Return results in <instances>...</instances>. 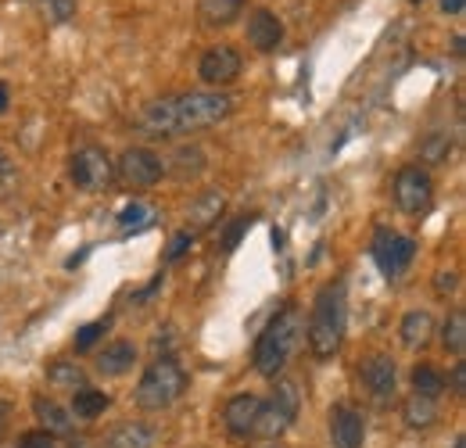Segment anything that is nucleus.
I'll use <instances>...</instances> for the list:
<instances>
[{
  "label": "nucleus",
  "mask_w": 466,
  "mask_h": 448,
  "mask_svg": "<svg viewBox=\"0 0 466 448\" xmlns=\"http://www.w3.org/2000/svg\"><path fill=\"white\" fill-rule=\"evenodd\" d=\"M233 112V101L223 90H194V94H173L162 101H151L140 112V126L147 133L169 137V133H198L208 126H219Z\"/></svg>",
  "instance_id": "1"
},
{
  "label": "nucleus",
  "mask_w": 466,
  "mask_h": 448,
  "mask_svg": "<svg viewBox=\"0 0 466 448\" xmlns=\"http://www.w3.org/2000/svg\"><path fill=\"white\" fill-rule=\"evenodd\" d=\"M305 341L316 359H334L341 351V341H345V287L341 283L319 287L312 312H309Z\"/></svg>",
  "instance_id": "2"
},
{
  "label": "nucleus",
  "mask_w": 466,
  "mask_h": 448,
  "mask_svg": "<svg viewBox=\"0 0 466 448\" xmlns=\"http://www.w3.org/2000/svg\"><path fill=\"white\" fill-rule=\"evenodd\" d=\"M301 331H305V327H301V312H298L294 305L280 309V312L266 323V331L255 341V370H258L266 381H277V377L284 373V366H288V359H291Z\"/></svg>",
  "instance_id": "3"
},
{
  "label": "nucleus",
  "mask_w": 466,
  "mask_h": 448,
  "mask_svg": "<svg viewBox=\"0 0 466 448\" xmlns=\"http://www.w3.org/2000/svg\"><path fill=\"white\" fill-rule=\"evenodd\" d=\"M183 392H187V373H183V366H179L176 359H155V362L144 370L140 384H137V402H140V409H147V412H162V409L176 405Z\"/></svg>",
  "instance_id": "4"
},
{
  "label": "nucleus",
  "mask_w": 466,
  "mask_h": 448,
  "mask_svg": "<svg viewBox=\"0 0 466 448\" xmlns=\"http://www.w3.org/2000/svg\"><path fill=\"white\" fill-rule=\"evenodd\" d=\"M298 409H301V392H298V384H294V381H277L273 394L258 405V416H255V431H251V434H255V438H266V442L280 438L294 423Z\"/></svg>",
  "instance_id": "5"
},
{
  "label": "nucleus",
  "mask_w": 466,
  "mask_h": 448,
  "mask_svg": "<svg viewBox=\"0 0 466 448\" xmlns=\"http://www.w3.org/2000/svg\"><path fill=\"white\" fill-rule=\"evenodd\" d=\"M68 176H72V183H76L79 190H105V187H112V179H116V162L108 158L105 148L86 144V148H79V151L72 155Z\"/></svg>",
  "instance_id": "6"
},
{
  "label": "nucleus",
  "mask_w": 466,
  "mask_h": 448,
  "mask_svg": "<svg viewBox=\"0 0 466 448\" xmlns=\"http://www.w3.org/2000/svg\"><path fill=\"white\" fill-rule=\"evenodd\" d=\"M434 201V179L423 166H402L395 172V205L406 216H423Z\"/></svg>",
  "instance_id": "7"
},
{
  "label": "nucleus",
  "mask_w": 466,
  "mask_h": 448,
  "mask_svg": "<svg viewBox=\"0 0 466 448\" xmlns=\"http://www.w3.org/2000/svg\"><path fill=\"white\" fill-rule=\"evenodd\" d=\"M116 176L129 187H155L166 176V162L151 148H126L116 162Z\"/></svg>",
  "instance_id": "8"
},
{
  "label": "nucleus",
  "mask_w": 466,
  "mask_h": 448,
  "mask_svg": "<svg viewBox=\"0 0 466 448\" xmlns=\"http://www.w3.org/2000/svg\"><path fill=\"white\" fill-rule=\"evenodd\" d=\"M416 255V240L412 237H402V233H391V229H380L373 237V262L380 266L384 277H399L406 273L409 262Z\"/></svg>",
  "instance_id": "9"
},
{
  "label": "nucleus",
  "mask_w": 466,
  "mask_h": 448,
  "mask_svg": "<svg viewBox=\"0 0 466 448\" xmlns=\"http://www.w3.org/2000/svg\"><path fill=\"white\" fill-rule=\"evenodd\" d=\"M240 68H244V61H240V51L230 47V44H216V47H208L201 61H198V76L208 83V87H230L233 79L240 76Z\"/></svg>",
  "instance_id": "10"
},
{
  "label": "nucleus",
  "mask_w": 466,
  "mask_h": 448,
  "mask_svg": "<svg viewBox=\"0 0 466 448\" xmlns=\"http://www.w3.org/2000/svg\"><path fill=\"white\" fill-rule=\"evenodd\" d=\"M359 377L366 384V392L373 394L377 402H388L395 394V384H399V370H395V359L377 351V355H366L359 362Z\"/></svg>",
  "instance_id": "11"
},
{
  "label": "nucleus",
  "mask_w": 466,
  "mask_h": 448,
  "mask_svg": "<svg viewBox=\"0 0 466 448\" xmlns=\"http://www.w3.org/2000/svg\"><path fill=\"white\" fill-rule=\"evenodd\" d=\"M248 44L258 55H273L284 44V22H280V15L269 11V7H255L251 18H248Z\"/></svg>",
  "instance_id": "12"
},
{
  "label": "nucleus",
  "mask_w": 466,
  "mask_h": 448,
  "mask_svg": "<svg viewBox=\"0 0 466 448\" xmlns=\"http://www.w3.org/2000/svg\"><path fill=\"white\" fill-rule=\"evenodd\" d=\"M330 442L334 448H362L366 442V420L351 405H334L330 412Z\"/></svg>",
  "instance_id": "13"
},
{
  "label": "nucleus",
  "mask_w": 466,
  "mask_h": 448,
  "mask_svg": "<svg viewBox=\"0 0 466 448\" xmlns=\"http://www.w3.org/2000/svg\"><path fill=\"white\" fill-rule=\"evenodd\" d=\"M258 405H262V398L251 392L244 394H233L230 402L223 405V423H227V431H230L233 438H251V431H255V416H258Z\"/></svg>",
  "instance_id": "14"
},
{
  "label": "nucleus",
  "mask_w": 466,
  "mask_h": 448,
  "mask_svg": "<svg viewBox=\"0 0 466 448\" xmlns=\"http://www.w3.org/2000/svg\"><path fill=\"white\" fill-rule=\"evenodd\" d=\"M223 212H227V194L223 190H205V194H198L194 201H190V209H187V229L190 233H198V229H208V226H216L223 219Z\"/></svg>",
  "instance_id": "15"
},
{
  "label": "nucleus",
  "mask_w": 466,
  "mask_h": 448,
  "mask_svg": "<svg viewBox=\"0 0 466 448\" xmlns=\"http://www.w3.org/2000/svg\"><path fill=\"white\" fill-rule=\"evenodd\" d=\"M133 362H137V348L129 341H112V344H105L97 351V362L94 366H97L101 377H122V373L133 370Z\"/></svg>",
  "instance_id": "16"
},
{
  "label": "nucleus",
  "mask_w": 466,
  "mask_h": 448,
  "mask_svg": "<svg viewBox=\"0 0 466 448\" xmlns=\"http://www.w3.org/2000/svg\"><path fill=\"white\" fill-rule=\"evenodd\" d=\"M208 166V158H205V151L198 148V144H187V148H176V155L166 162V172L179 179V183H187V179H198L201 172Z\"/></svg>",
  "instance_id": "17"
},
{
  "label": "nucleus",
  "mask_w": 466,
  "mask_h": 448,
  "mask_svg": "<svg viewBox=\"0 0 466 448\" xmlns=\"http://www.w3.org/2000/svg\"><path fill=\"white\" fill-rule=\"evenodd\" d=\"M158 438V431L151 423H140V420H126L118 423L108 438V448H151Z\"/></svg>",
  "instance_id": "18"
},
{
  "label": "nucleus",
  "mask_w": 466,
  "mask_h": 448,
  "mask_svg": "<svg viewBox=\"0 0 466 448\" xmlns=\"http://www.w3.org/2000/svg\"><path fill=\"white\" fill-rule=\"evenodd\" d=\"M33 412H36V420L44 423V431L47 434H68L72 431V412L68 409H61L55 398H47V394H40V398H33Z\"/></svg>",
  "instance_id": "19"
},
{
  "label": "nucleus",
  "mask_w": 466,
  "mask_h": 448,
  "mask_svg": "<svg viewBox=\"0 0 466 448\" xmlns=\"http://www.w3.org/2000/svg\"><path fill=\"white\" fill-rule=\"evenodd\" d=\"M240 11H244V0H198V15L212 29L233 25L240 18Z\"/></svg>",
  "instance_id": "20"
},
{
  "label": "nucleus",
  "mask_w": 466,
  "mask_h": 448,
  "mask_svg": "<svg viewBox=\"0 0 466 448\" xmlns=\"http://www.w3.org/2000/svg\"><path fill=\"white\" fill-rule=\"evenodd\" d=\"M402 420H406L412 431H423L438 420V398H427V394H409L406 405H402Z\"/></svg>",
  "instance_id": "21"
},
{
  "label": "nucleus",
  "mask_w": 466,
  "mask_h": 448,
  "mask_svg": "<svg viewBox=\"0 0 466 448\" xmlns=\"http://www.w3.org/2000/svg\"><path fill=\"white\" fill-rule=\"evenodd\" d=\"M402 344L406 348H420V344H427V337L434 334V316L427 312V309H412L406 320H402Z\"/></svg>",
  "instance_id": "22"
},
{
  "label": "nucleus",
  "mask_w": 466,
  "mask_h": 448,
  "mask_svg": "<svg viewBox=\"0 0 466 448\" xmlns=\"http://www.w3.org/2000/svg\"><path fill=\"white\" fill-rule=\"evenodd\" d=\"M108 405H112V398L105 392H94V388H79V392L72 394V412L79 420H97Z\"/></svg>",
  "instance_id": "23"
},
{
  "label": "nucleus",
  "mask_w": 466,
  "mask_h": 448,
  "mask_svg": "<svg viewBox=\"0 0 466 448\" xmlns=\"http://www.w3.org/2000/svg\"><path fill=\"white\" fill-rule=\"evenodd\" d=\"M441 348H445L449 355H463L466 351V312L463 309H456V312L449 316V323H445V331H441Z\"/></svg>",
  "instance_id": "24"
},
{
  "label": "nucleus",
  "mask_w": 466,
  "mask_h": 448,
  "mask_svg": "<svg viewBox=\"0 0 466 448\" xmlns=\"http://www.w3.org/2000/svg\"><path fill=\"white\" fill-rule=\"evenodd\" d=\"M412 392L427 394V398H438V394L445 392V377H441L431 362H420V366L412 370Z\"/></svg>",
  "instance_id": "25"
},
{
  "label": "nucleus",
  "mask_w": 466,
  "mask_h": 448,
  "mask_svg": "<svg viewBox=\"0 0 466 448\" xmlns=\"http://www.w3.org/2000/svg\"><path fill=\"white\" fill-rule=\"evenodd\" d=\"M47 381H51L55 388H68V392L86 388V373H83L79 366H72V362H55V366L47 370Z\"/></svg>",
  "instance_id": "26"
},
{
  "label": "nucleus",
  "mask_w": 466,
  "mask_h": 448,
  "mask_svg": "<svg viewBox=\"0 0 466 448\" xmlns=\"http://www.w3.org/2000/svg\"><path fill=\"white\" fill-rule=\"evenodd\" d=\"M452 155V137L449 133H431L427 140H423V148H420V158L427 162V166H438V162H445Z\"/></svg>",
  "instance_id": "27"
},
{
  "label": "nucleus",
  "mask_w": 466,
  "mask_h": 448,
  "mask_svg": "<svg viewBox=\"0 0 466 448\" xmlns=\"http://www.w3.org/2000/svg\"><path fill=\"white\" fill-rule=\"evenodd\" d=\"M108 327H112V320H94V323L79 327V331H76V351H90L101 337L108 334Z\"/></svg>",
  "instance_id": "28"
},
{
  "label": "nucleus",
  "mask_w": 466,
  "mask_h": 448,
  "mask_svg": "<svg viewBox=\"0 0 466 448\" xmlns=\"http://www.w3.org/2000/svg\"><path fill=\"white\" fill-rule=\"evenodd\" d=\"M151 219H155V212H151L144 201H133V205H126V209H122L118 226H122V229H140V226H147Z\"/></svg>",
  "instance_id": "29"
},
{
  "label": "nucleus",
  "mask_w": 466,
  "mask_h": 448,
  "mask_svg": "<svg viewBox=\"0 0 466 448\" xmlns=\"http://www.w3.org/2000/svg\"><path fill=\"white\" fill-rule=\"evenodd\" d=\"M40 7H44V15H47L55 25H65V22H72V18H76L79 0H40Z\"/></svg>",
  "instance_id": "30"
},
{
  "label": "nucleus",
  "mask_w": 466,
  "mask_h": 448,
  "mask_svg": "<svg viewBox=\"0 0 466 448\" xmlns=\"http://www.w3.org/2000/svg\"><path fill=\"white\" fill-rule=\"evenodd\" d=\"M194 240H198V233H190V229H179L173 240H169V248H166V259H169V262L183 259V255L194 248Z\"/></svg>",
  "instance_id": "31"
},
{
  "label": "nucleus",
  "mask_w": 466,
  "mask_h": 448,
  "mask_svg": "<svg viewBox=\"0 0 466 448\" xmlns=\"http://www.w3.org/2000/svg\"><path fill=\"white\" fill-rule=\"evenodd\" d=\"M248 226H251V219H248V216H237V219L227 226V233H223V251H233V248L240 244V237L248 233Z\"/></svg>",
  "instance_id": "32"
},
{
  "label": "nucleus",
  "mask_w": 466,
  "mask_h": 448,
  "mask_svg": "<svg viewBox=\"0 0 466 448\" xmlns=\"http://www.w3.org/2000/svg\"><path fill=\"white\" fill-rule=\"evenodd\" d=\"M18 448H55V434H47V431H29Z\"/></svg>",
  "instance_id": "33"
},
{
  "label": "nucleus",
  "mask_w": 466,
  "mask_h": 448,
  "mask_svg": "<svg viewBox=\"0 0 466 448\" xmlns=\"http://www.w3.org/2000/svg\"><path fill=\"white\" fill-rule=\"evenodd\" d=\"M434 287H438V294H452V290L460 287V277H456V273H438V283H434Z\"/></svg>",
  "instance_id": "34"
},
{
  "label": "nucleus",
  "mask_w": 466,
  "mask_h": 448,
  "mask_svg": "<svg viewBox=\"0 0 466 448\" xmlns=\"http://www.w3.org/2000/svg\"><path fill=\"white\" fill-rule=\"evenodd\" d=\"M452 392L466 394V362H456V366H452Z\"/></svg>",
  "instance_id": "35"
},
{
  "label": "nucleus",
  "mask_w": 466,
  "mask_h": 448,
  "mask_svg": "<svg viewBox=\"0 0 466 448\" xmlns=\"http://www.w3.org/2000/svg\"><path fill=\"white\" fill-rule=\"evenodd\" d=\"M438 4H441L445 15H460V11L466 7V0H438Z\"/></svg>",
  "instance_id": "36"
},
{
  "label": "nucleus",
  "mask_w": 466,
  "mask_h": 448,
  "mask_svg": "<svg viewBox=\"0 0 466 448\" xmlns=\"http://www.w3.org/2000/svg\"><path fill=\"white\" fill-rule=\"evenodd\" d=\"M7 105H11V90H7V83H0V115L7 112Z\"/></svg>",
  "instance_id": "37"
},
{
  "label": "nucleus",
  "mask_w": 466,
  "mask_h": 448,
  "mask_svg": "<svg viewBox=\"0 0 466 448\" xmlns=\"http://www.w3.org/2000/svg\"><path fill=\"white\" fill-rule=\"evenodd\" d=\"M7 416H11V405H7V402H0V431H4V423H7Z\"/></svg>",
  "instance_id": "38"
},
{
  "label": "nucleus",
  "mask_w": 466,
  "mask_h": 448,
  "mask_svg": "<svg viewBox=\"0 0 466 448\" xmlns=\"http://www.w3.org/2000/svg\"><path fill=\"white\" fill-rule=\"evenodd\" d=\"M269 448H288V445H269Z\"/></svg>",
  "instance_id": "39"
}]
</instances>
